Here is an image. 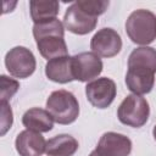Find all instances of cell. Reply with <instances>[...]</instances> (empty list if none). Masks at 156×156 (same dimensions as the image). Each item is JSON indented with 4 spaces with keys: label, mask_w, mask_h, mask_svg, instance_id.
Segmentation results:
<instances>
[{
    "label": "cell",
    "mask_w": 156,
    "mask_h": 156,
    "mask_svg": "<svg viewBox=\"0 0 156 156\" xmlns=\"http://www.w3.org/2000/svg\"><path fill=\"white\" fill-rule=\"evenodd\" d=\"M129 39L139 45H147L156 39V15L149 10H135L126 22Z\"/></svg>",
    "instance_id": "obj_1"
},
{
    "label": "cell",
    "mask_w": 156,
    "mask_h": 156,
    "mask_svg": "<svg viewBox=\"0 0 156 156\" xmlns=\"http://www.w3.org/2000/svg\"><path fill=\"white\" fill-rule=\"evenodd\" d=\"M46 108L54 121L60 124L74 122L79 115V105L76 96L67 90H56L46 100Z\"/></svg>",
    "instance_id": "obj_2"
},
{
    "label": "cell",
    "mask_w": 156,
    "mask_h": 156,
    "mask_svg": "<svg viewBox=\"0 0 156 156\" xmlns=\"http://www.w3.org/2000/svg\"><path fill=\"white\" fill-rule=\"evenodd\" d=\"M150 108L146 99L140 95H128L119 105L117 116L118 119L127 126L139 128L144 126L149 118Z\"/></svg>",
    "instance_id": "obj_3"
},
{
    "label": "cell",
    "mask_w": 156,
    "mask_h": 156,
    "mask_svg": "<svg viewBox=\"0 0 156 156\" xmlns=\"http://www.w3.org/2000/svg\"><path fill=\"white\" fill-rule=\"evenodd\" d=\"M5 65L11 76L16 78H27L35 71V57L33 52L24 46L11 49L5 57Z\"/></svg>",
    "instance_id": "obj_4"
},
{
    "label": "cell",
    "mask_w": 156,
    "mask_h": 156,
    "mask_svg": "<svg viewBox=\"0 0 156 156\" xmlns=\"http://www.w3.org/2000/svg\"><path fill=\"white\" fill-rule=\"evenodd\" d=\"M85 95L89 102L98 108L108 107L116 98V84L112 79L98 78L85 87Z\"/></svg>",
    "instance_id": "obj_5"
},
{
    "label": "cell",
    "mask_w": 156,
    "mask_h": 156,
    "mask_svg": "<svg viewBox=\"0 0 156 156\" xmlns=\"http://www.w3.org/2000/svg\"><path fill=\"white\" fill-rule=\"evenodd\" d=\"M63 23L69 32L83 35L90 33L96 27L98 17L88 13L76 1L67 9L63 17Z\"/></svg>",
    "instance_id": "obj_6"
},
{
    "label": "cell",
    "mask_w": 156,
    "mask_h": 156,
    "mask_svg": "<svg viewBox=\"0 0 156 156\" xmlns=\"http://www.w3.org/2000/svg\"><path fill=\"white\" fill-rule=\"evenodd\" d=\"M74 79L88 82L96 78L102 71V61L94 52H80L72 57Z\"/></svg>",
    "instance_id": "obj_7"
},
{
    "label": "cell",
    "mask_w": 156,
    "mask_h": 156,
    "mask_svg": "<svg viewBox=\"0 0 156 156\" xmlns=\"http://www.w3.org/2000/svg\"><path fill=\"white\" fill-rule=\"evenodd\" d=\"M90 48L94 54L101 57L116 56L122 49V39L112 28H102L91 38Z\"/></svg>",
    "instance_id": "obj_8"
},
{
    "label": "cell",
    "mask_w": 156,
    "mask_h": 156,
    "mask_svg": "<svg viewBox=\"0 0 156 156\" xmlns=\"http://www.w3.org/2000/svg\"><path fill=\"white\" fill-rule=\"evenodd\" d=\"M96 150L104 156H128L132 151V141L123 134L107 132L100 138Z\"/></svg>",
    "instance_id": "obj_9"
},
{
    "label": "cell",
    "mask_w": 156,
    "mask_h": 156,
    "mask_svg": "<svg viewBox=\"0 0 156 156\" xmlns=\"http://www.w3.org/2000/svg\"><path fill=\"white\" fill-rule=\"evenodd\" d=\"M16 150L21 156H41L46 149L43 135L33 130H23L16 138Z\"/></svg>",
    "instance_id": "obj_10"
},
{
    "label": "cell",
    "mask_w": 156,
    "mask_h": 156,
    "mask_svg": "<svg viewBox=\"0 0 156 156\" xmlns=\"http://www.w3.org/2000/svg\"><path fill=\"white\" fill-rule=\"evenodd\" d=\"M155 73L140 68H128L126 74V84L130 91L136 95L147 94L154 88Z\"/></svg>",
    "instance_id": "obj_11"
},
{
    "label": "cell",
    "mask_w": 156,
    "mask_h": 156,
    "mask_svg": "<svg viewBox=\"0 0 156 156\" xmlns=\"http://www.w3.org/2000/svg\"><path fill=\"white\" fill-rule=\"evenodd\" d=\"M46 77L56 83H68L74 79L73 67H72V57L62 56L49 60L45 66Z\"/></svg>",
    "instance_id": "obj_12"
},
{
    "label": "cell",
    "mask_w": 156,
    "mask_h": 156,
    "mask_svg": "<svg viewBox=\"0 0 156 156\" xmlns=\"http://www.w3.org/2000/svg\"><path fill=\"white\" fill-rule=\"evenodd\" d=\"M22 123L28 130L44 133L52 129L54 118L48 110L33 107L24 112L22 117Z\"/></svg>",
    "instance_id": "obj_13"
},
{
    "label": "cell",
    "mask_w": 156,
    "mask_h": 156,
    "mask_svg": "<svg viewBox=\"0 0 156 156\" xmlns=\"http://www.w3.org/2000/svg\"><path fill=\"white\" fill-rule=\"evenodd\" d=\"M78 146V141L73 136L60 134L46 141L45 154L48 156H72Z\"/></svg>",
    "instance_id": "obj_14"
},
{
    "label": "cell",
    "mask_w": 156,
    "mask_h": 156,
    "mask_svg": "<svg viewBox=\"0 0 156 156\" xmlns=\"http://www.w3.org/2000/svg\"><path fill=\"white\" fill-rule=\"evenodd\" d=\"M128 68H140L156 73V50L149 46L134 49L128 58Z\"/></svg>",
    "instance_id": "obj_15"
},
{
    "label": "cell",
    "mask_w": 156,
    "mask_h": 156,
    "mask_svg": "<svg viewBox=\"0 0 156 156\" xmlns=\"http://www.w3.org/2000/svg\"><path fill=\"white\" fill-rule=\"evenodd\" d=\"M35 41H37L38 50L40 51L41 56L48 60L67 56V45L62 37L49 35V37L40 38Z\"/></svg>",
    "instance_id": "obj_16"
},
{
    "label": "cell",
    "mask_w": 156,
    "mask_h": 156,
    "mask_svg": "<svg viewBox=\"0 0 156 156\" xmlns=\"http://www.w3.org/2000/svg\"><path fill=\"white\" fill-rule=\"evenodd\" d=\"M29 6L34 23L56 18V15L58 13V2L54 0H32Z\"/></svg>",
    "instance_id": "obj_17"
},
{
    "label": "cell",
    "mask_w": 156,
    "mask_h": 156,
    "mask_svg": "<svg viewBox=\"0 0 156 156\" xmlns=\"http://www.w3.org/2000/svg\"><path fill=\"white\" fill-rule=\"evenodd\" d=\"M63 34H65L63 24L57 18H52L40 23H34V27H33V35L35 40L44 37H49V35H57L63 38Z\"/></svg>",
    "instance_id": "obj_18"
},
{
    "label": "cell",
    "mask_w": 156,
    "mask_h": 156,
    "mask_svg": "<svg viewBox=\"0 0 156 156\" xmlns=\"http://www.w3.org/2000/svg\"><path fill=\"white\" fill-rule=\"evenodd\" d=\"M78 5L84 9L91 16L98 17L99 15L104 13L108 7V1H98V0H79L77 1Z\"/></svg>",
    "instance_id": "obj_19"
},
{
    "label": "cell",
    "mask_w": 156,
    "mask_h": 156,
    "mask_svg": "<svg viewBox=\"0 0 156 156\" xmlns=\"http://www.w3.org/2000/svg\"><path fill=\"white\" fill-rule=\"evenodd\" d=\"M1 101H9L13 96V94L18 90L20 84L17 80L11 79L6 76H1Z\"/></svg>",
    "instance_id": "obj_20"
},
{
    "label": "cell",
    "mask_w": 156,
    "mask_h": 156,
    "mask_svg": "<svg viewBox=\"0 0 156 156\" xmlns=\"http://www.w3.org/2000/svg\"><path fill=\"white\" fill-rule=\"evenodd\" d=\"M12 126V110L6 101H1V135Z\"/></svg>",
    "instance_id": "obj_21"
},
{
    "label": "cell",
    "mask_w": 156,
    "mask_h": 156,
    "mask_svg": "<svg viewBox=\"0 0 156 156\" xmlns=\"http://www.w3.org/2000/svg\"><path fill=\"white\" fill-rule=\"evenodd\" d=\"M89 156H104V155H101V154L95 149L94 151H91V152H90V155H89Z\"/></svg>",
    "instance_id": "obj_22"
},
{
    "label": "cell",
    "mask_w": 156,
    "mask_h": 156,
    "mask_svg": "<svg viewBox=\"0 0 156 156\" xmlns=\"http://www.w3.org/2000/svg\"><path fill=\"white\" fill-rule=\"evenodd\" d=\"M152 134H154V138H155V140H156V126L154 127V130H152Z\"/></svg>",
    "instance_id": "obj_23"
}]
</instances>
